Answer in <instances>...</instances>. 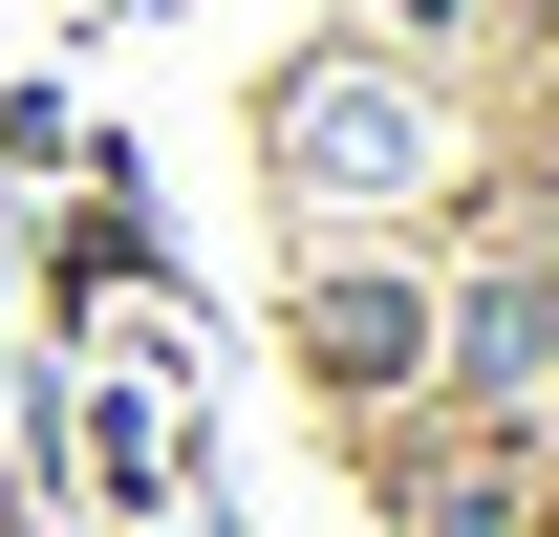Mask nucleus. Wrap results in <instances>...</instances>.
I'll return each mask as SVG.
<instances>
[{"mask_svg": "<svg viewBox=\"0 0 559 537\" xmlns=\"http://www.w3.org/2000/svg\"><path fill=\"white\" fill-rule=\"evenodd\" d=\"M301 151H323V172H409V108H388V86H345V108H301Z\"/></svg>", "mask_w": 559, "mask_h": 537, "instance_id": "obj_1", "label": "nucleus"}]
</instances>
